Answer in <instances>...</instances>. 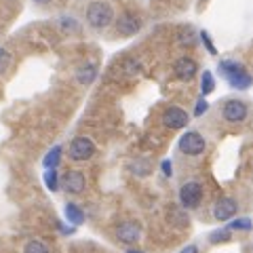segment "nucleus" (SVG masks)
<instances>
[{"mask_svg":"<svg viewBox=\"0 0 253 253\" xmlns=\"http://www.w3.org/2000/svg\"><path fill=\"white\" fill-rule=\"evenodd\" d=\"M219 70L226 74L228 83H230V86H234V89L245 91V89H249V86H251V76H249V72L241 66L239 61L224 59L219 63Z\"/></svg>","mask_w":253,"mask_h":253,"instance_id":"1","label":"nucleus"},{"mask_svg":"<svg viewBox=\"0 0 253 253\" xmlns=\"http://www.w3.org/2000/svg\"><path fill=\"white\" fill-rule=\"evenodd\" d=\"M112 6L106 4V2H91L89 9H86V21H89V26L95 28V30H104L110 26V21H112Z\"/></svg>","mask_w":253,"mask_h":253,"instance_id":"2","label":"nucleus"},{"mask_svg":"<svg viewBox=\"0 0 253 253\" xmlns=\"http://www.w3.org/2000/svg\"><path fill=\"white\" fill-rule=\"evenodd\" d=\"M68 154L72 161H89V158L95 154V144L84 135L74 137L68 146Z\"/></svg>","mask_w":253,"mask_h":253,"instance_id":"3","label":"nucleus"},{"mask_svg":"<svg viewBox=\"0 0 253 253\" xmlns=\"http://www.w3.org/2000/svg\"><path fill=\"white\" fill-rule=\"evenodd\" d=\"M205 148H207V144H205L201 133H196V131H188L186 135H181V139H179V150L188 156H199L205 152Z\"/></svg>","mask_w":253,"mask_h":253,"instance_id":"4","label":"nucleus"},{"mask_svg":"<svg viewBox=\"0 0 253 253\" xmlns=\"http://www.w3.org/2000/svg\"><path fill=\"white\" fill-rule=\"evenodd\" d=\"M201 199H203V186L199 181H188V184H184L179 188V201L186 209L199 207Z\"/></svg>","mask_w":253,"mask_h":253,"instance_id":"5","label":"nucleus"},{"mask_svg":"<svg viewBox=\"0 0 253 253\" xmlns=\"http://www.w3.org/2000/svg\"><path fill=\"white\" fill-rule=\"evenodd\" d=\"M188 114L184 108H177V106H171L163 112V125L167 126V129H184V126L188 125Z\"/></svg>","mask_w":253,"mask_h":253,"instance_id":"6","label":"nucleus"},{"mask_svg":"<svg viewBox=\"0 0 253 253\" xmlns=\"http://www.w3.org/2000/svg\"><path fill=\"white\" fill-rule=\"evenodd\" d=\"M221 114L228 123H243L245 118H247L249 110H247V104L241 99H230L224 104V110H221Z\"/></svg>","mask_w":253,"mask_h":253,"instance_id":"7","label":"nucleus"},{"mask_svg":"<svg viewBox=\"0 0 253 253\" xmlns=\"http://www.w3.org/2000/svg\"><path fill=\"white\" fill-rule=\"evenodd\" d=\"M139 236H141V226L137 221H123V224L116 228V239L125 245L137 243Z\"/></svg>","mask_w":253,"mask_h":253,"instance_id":"8","label":"nucleus"},{"mask_svg":"<svg viewBox=\"0 0 253 253\" xmlns=\"http://www.w3.org/2000/svg\"><path fill=\"white\" fill-rule=\"evenodd\" d=\"M236 211H239V203L234 199H230V196H221V199L215 203V207H213V215H215V219H219V221H226V219L234 217Z\"/></svg>","mask_w":253,"mask_h":253,"instance_id":"9","label":"nucleus"},{"mask_svg":"<svg viewBox=\"0 0 253 253\" xmlns=\"http://www.w3.org/2000/svg\"><path fill=\"white\" fill-rule=\"evenodd\" d=\"M173 72H175V76L179 78V81H192V78L196 76V72H199V66H196L194 59L190 57H181L175 61V66H173Z\"/></svg>","mask_w":253,"mask_h":253,"instance_id":"10","label":"nucleus"},{"mask_svg":"<svg viewBox=\"0 0 253 253\" xmlns=\"http://www.w3.org/2000/svg\"><path fill=\"white\" fill-rule=\"evenodd\" d=\"M141 28V21L135 17V15H131V13H123L121 17L116 19V30L121 32L123 36H133V34H137Z\"/></svg>","mask_w":253,"mask_h":253,"instance_id":"11","label":"nucleus"},{"mask_svg":"<svg viewBox=\"0 0 253 253\" xmlns=\"http://www.w3.org/2000/svg\"><path fill=\"white\" fill-rule=\"evenodd\" d=\"M63 186H66V190H68L70 194H81V192H84V188H86L84 173H81V171H68L66 177H63Z\"/></svg>","mask_w":253,"mask_h":253,"instance_id":"12","label":"nucleus"},{"mask_svg":"<svg viewBox=\"0 0 253 253\" xmlns=\"http://www.w3.org/2000/svg\"><path fill=\"white\" fill-rule=\"evenodd\" d=\"M97 76V66L95 63H83L81 68L76 70V81L81 84H91Z\"/></svg>","mask_w":253,"mask_h":253,"instance_id":"13","label":"nucleus"},{"mask_svg":"<svg viewBox=\"0 0 253 253\" xmlns=\"http://www.w3.org/2000/svg\"><path fill=\"white\" fill-rule=\"evenodd\" d=\"M66 217H68V221H72L74 226H78V224H83V221H84V215H83L81 207L74 205V203H68L66 205Z\"/></svg>","mask_w":253,"mask_h":253,"instance_id":"14","label":"nucleus"},{"mask_svg":"<svg viewBox=\"0 0 253 253\" xmlns=\"http://www.w3.org/2000/svg\"><path fill=\"white\" fill-rule=\"evenodd\" d=\"M59 161H61V146H55V148H51V152L44 156V167L55 169L59 165Z\"/></svg>","mask_w":253,"mask_h":253,"instance_id":"15","label":"nucleus"},{"mask_svg":"<svg viewBox=\"0 0 253 253\" xmlns=\"http://www.w3.org/2000/svg\"><path fill=\"white\" fill-rule=\"evenodd\" d=\"M213 89H215V81H213V74H211V72H203V78H201V95L205 97V95L213 93Z\"/></svg>","mask_w":253,"mask_h":253,"instance_id":"16","label":"nucleus"},{"mask_svg":"<svg viewBox=\"0 0 253 253\" xmlns=\"http://www.w3.org/2000/svg\"><path fill=\"white\" fill-rule=\"evenodd\" d=\"M131 169H133V173H135V175L144 177V175H148V173H150V165H148L146 158H137V161H133Z\"/></svg>","mask_w":253,"mask_h":253,"instance_id":"17","label":"nucleus"},{"mask_svg":"<svg viewBox=\"0 0 253 253\" xmlns=\"http://www.w3.org/2000/svg\"><path fill=\"white\" fill-rule=\"evenodd\" d=\"M23 253H49V247L42 241H30L26 247H23Z\"/></svg>","mask_w":253,"mask_h":253,"instance_id":"18","label":"nucleus"},{"mask_svg":"<svg viewBox=\"0 0 253 253\" xmlns=\"http://www.w3.org/2000/svg\"><path fill=\"white\" fill-rule=\"evenodd\" d=\"M209 241H211L213 245L230 241V230H228V228H221V230H215V232H211V234H209Z\"/></svg>","mask_w":253,"mask_h":253,"instance_id":"19","label":"nucleus"},{"mask_svg":"<svg viewBox=\"0 0 253 253\" xmlns=\"http://www.w3.org/2000/svg\"><path fill=\"white\" fill-rule=\"evenodd\" d=\"M11 63H13L11 53L6 51V49H2V46H0V74H4L6 70L11 68Z\"/></svg>","mask_w":253,"mask_h":253,"instance_id":"20","label":"nucleus"},{"mask_svg":"<svg viewBox=\"0 0 253 253\" xmlns=\"http://www.w3.org/2000/svg\"><path fill=\"white\" fill-rule=\"evenodd\" d=\"M44 184L46 188L51 190V192H55V190L59 188V181H57V173H55V169H49L44 173Z\"/></svg>","mask_w":253,"mask_h":253,"instance_id":"21","label":"nucleus"},{"mask_svg":"<svg viewBox=\"0 0 253 253\" xmlns=\"http://www.w3.org/2000/svg\"><path fill=\"white\" fill-rule=\"evenodd\" d=\"M228 230H251V219H247V217H243V219H234L230 226H228Z\"/></svg>","mask_w":253,"mask_h":253,"instance_id":"22","label":"nucleus"},{"mask_svg":"<svg viewBox=\"0 0 253 253\" xmlns=\"http://www.w3.org/2000/svg\"><path fill=\"white\" fill-rule=\"evenodd\" d=\"M207 108H209V104H207V101H205V99L201 97L199 101H196V108H194V116H203L205 112H207Z\"/></svg>","mask_w":253,"mask_h":253,"instance_id":"23","label":"nucleus"},{"mask_svg":"<svg viewBox=\"0 0 253 253\" xmlns=\"http://www.w3.org/2000/svg\"><path fill=\"white\" fill-rule=\"evenodd\" d=\"M201 38H203L205 46H207V51H209L211 55H215V53H217V49H215V46H213V42H211V38H209L207 32H201Z\"/></svg>","mask_w":253,"mask_h":253,"instance_id":"24","label":"nucleus"},{"mask_svg":"<svg viewBox=\"0 0 253 253\" xmlns=\"http://www.w3.org/2000/svg\"><path fill=\"white\" fill-rule=\"evenodd\" d=\"M161 169H163V173H165V175H167V177H171V175H173L171 161H163V163H161Z\"/></svg>","mask_w":253,"mask_h":253,"instance_id":"25","label":"nucleus"},{"mask_svg":"<svg viewBox=\"0 0 253 253\" xmlns=\"http://www.w3.org/2000/svg\"><path fill=\"white\" fill-rule=\"evenodd\" d=\"M61 26H63V28H68V26H70V28L78 30V23H76L74 19H66V17H63V19H61Z\"/></svg>","mask_w":253,"mask_h":253,"instance_id":"26","label":"nucleus"},{"mask_svg":"<svg viewBox=\"0 0 253 253\" xmlns=\"http://www.w3.org/2000/svg\"><path fill=\"white\" fill-rule=\"evenodd\" d=\"M179 253H199V247H196V245H186Z\"/></svg>","mask_w":253,"mask_h":253,"instance_id":"27","label":"nucleus"},{"mask_svg":"<svg viewBox=\"0 0 253 253\" xmlns=\"http://www.w3.org/2000/svg\"><path fill=\"white\" fill-rule=\"evenodd\" d=\"M34 2H36V4H49L51 0H34Z\"/></svg>","mask_w":253,"mask_h":253,"instance_id":"28","label":"nucleus"},{"mask_svg":"<svg viewBox=\"0 0 253 253\" xmlns=\"http://www.w3.org/2000/svg\"><path fill=\"white\" fill-rule=\"evenodd\" d=\"M126 253H141V251H135V249H129V251H126Z\"/></svg>","mask_w":253,"mask_h":253,"instance_id":"29","label":"nucleus"}]
</instances>
